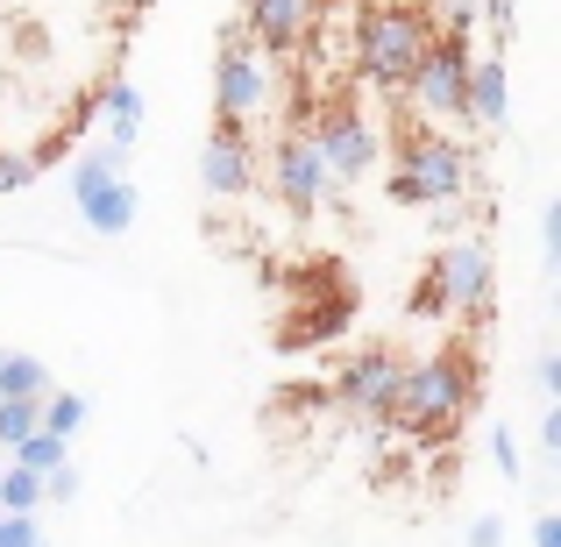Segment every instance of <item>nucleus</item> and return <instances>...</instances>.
Here are the masks:
<instances>
[{
    "instance_id": "obj_7",
    "label": "nucleus",
    "mask_w": 561,
    "mask_h": 547,
    "mask_svg": "<svg viewBox=\"0 0 561 547\" xmlns=\"http://www.w3.org/2000/svg\"><path fill=\"white\" fill-rule=\"evenodd\" d=\"M469 57H477V43H462V36H434V43H426V57L412 65V79H405V100L420 107V122H412V128H448V122H462Z\"/></svg>"
},
{
    "instance_id": "obj_17",
    "label": "nucleus",
    "mask_w": 561,
    "mask_h": 547,
    "mask_svg": "<svg viewBox=\"0 0 561 547\" xmlns=\"http://www.w3.org/2000/svg\"><path fill=\"white\" fill-rule=\"evenodd\" d=\"M0 398H28V406H43V398H50V369H43L36 356H14V349H8V363H0Z\"/></svg>"
},
{
    "instance_id": "obj_20",
    "label": "nucleus",
    "mask_w": 561,
    "mask_h": 547,
    "mask_svg": "<svg viewBox=\"0 0 561 547\" xmlns=\"http://www.w3.org/2000/svg\"><path fill=\"white\" fill-rule=\"evenodd\" d=\"M79 426H85V398L79 391H50L43 398V434L50 441H71Z\"/></svg>"
},
{
    "instance_id": "obj_2",
    "label": "nucleus",
    "mask_w": 561,
    "mask_h": 547,
    "mask_svg": "<svg viewBox=\"0 0 561 547\" xmlns=\"http://www.w3.org/2000/svg\"><path fill=\"white\" fill-rule=\"evenodd\" d=\"M434 14L420 8V0H356V71L363 86H377V93H405L412 65L426 57V43H434Z\"/></svg>"
},
{
    "instance_id": "obj_14",
    "label": "nucleus",
    "mask_w": 561,
    "mask_h": 547,
    "mask_svg": "<svg viewBox=\"0 0 561 547\" xmlns=\"http://www.w3.org/2000/svg\"><path fill=\"white\" fill-rule=\"evenodd\" d=\"M93 107L107 114V143H114V150H128V143L142 136V93L128 79H107V93H100Z\"/></svg>"
},
{
    "instance_id": "obj_33",
    "label": "nucleus",
    "mask_w": 561,
    "mask_h": 547,
    "mask_svg": "<svg viewBox=\"0 0 561 547\" xmlns=\"http://www.w3.org/2000/svg\"><path fill=\"white\" fill-rule=\"evenodd\" d=\"M0 463H8V455H0Z\"/></svg>"
},
{
    "instance_id": "obj_1",
    "label": "nucleus",
    "mask_w": 561,
    "mask_h": 547,
    "mask_svg": "<svg viewBox=\"0 0 561 547\" xmlns=\"http://www.w3.org/2000/svg\"><path fill=\"white\" fill-rule=\"evenodd\" d=\"M469 406H477V356H469L462 342L448 349H426L420 363L398 369V391H391V412L383 420L398 426V434L412 441H455V426L469 420Z\"/></svg>"
},
{
    "instance_id": "obj_29",
    "label": "nucleus",
    "mask_w": 561,
    "mask_h": 547,
    "mask_svg": "<svg viewBox=\"0 0 561 547\" xmlns=\"http://www.w3.org/2000/svg\"><path fill=\"white\" fill-rule=\"evenodd\" d=\"M540 448H548V455H561V406H548V412H540Z\"/></svg>"
},
{
    "instance_id": "obj_26",
    "label": "nucleus",
    "mask_w": 561,
    "mask_h": 547,
    "mask_svg": "<svg viewBox=\"0 0 561 547\" xmlns=\"http://www.w3.org/2000/svg\"><path fill=\"white\" fill-rule=\"evenodd\" d=\"M512 14H519V0H477V22L505 29V36H512Z\"/></svg>"
},
{
    "instance_id": "obj_15",
    "label": "nucleus",
    "mask_w": 561,
    "mask_h": 547,
    "mask_svg": "<svg viewBox=\"0 0 561 547\" xmlns=\"http://www.w3.org/2000/svg\"><path fill=\"white\" fill-rule=\"evenodd\" d=\"M79 214H85V228H100V235H122V228H136V185H128V179L100 185L93 200L79 206Z\"/></svg>"
},
{
    "instance_id": "obj_6",
    "label": "nucleus",
    "mask_w": 561,
    "mask_h": 547,
    "mask_svg": "<svg viewBox=\"0 0 561 547\" xmlns=\"http://www.w3.org/2000/svg\"><path fill=\"white\" fill-rule=\"evenodd\" d=\"M271 107V57L242 36V29H220L214 50V122L220 128H249Z\"/></svg>"
},
{
    "instance_id": "obj_22",
    "label": "nucleus",
    "mask_w": 561,
    "mask_h": 547,
    "mask_svg": "<svg viewBox=\"0 0 561 547\" xmlns=\"http://www.w3.org/2000/svg\"><path fill=\"white\" fill-rule=\"evenodd\" d=\"M440 22H448L440 36H462L469 43V29H477V0H440Z\"/></svg>"
},
{
    "instance_id": "obj_8",
    "label": "nucleus",
    "mask_w": 561,
    "mask_h": 547,
    "mask_svg": "<svg viewBox=\"0 0 561 547\" xmlns=\"http://www.w3.org/2000/svg\"><path fill=\"white\" fill-rule=\"evenodd\" d=\"M398 369H405V356H398L391 342H363L334 363L328 398L342 412H356V420H383V412H391V391H398Z\"/></svg>"
},
{
    "instance_id": "obj_19",
    "label": "nucleus",
    "mask_w": 561,
    "mask_h": 547,
    "mask_svg": "<svg viewBox=\"0 0 561 547\" xmlns=\"http://www.w3.org/2000/svg\"><path fill=\"white\" fill-rule=\"evenodd\" d=\"M65 448H71V441H50L36 426V434H28L22 448H8V455H14V469H28V477H50V469H65Z\"/></svg>"
},
{
    "instance_id": "obj_18",
    "label": "nucleus",
    "mask_w": 561,
    "mask_h": 547,
    "mask_svg": "<svg viewBox=\"0 0 561 547\" xmlns=\"http://www.w3.org/2000/svg\"><path fill=\"white\" fill-rule=\"evenodd\" d=\"M36 505H43V477L0 463V512H14V520H36Z\"/></svg>"
},
{
    "instance_id": "obj_16",
    "label": "nucleus",
    "mask_w": 561,
    "mask_h": 547,
    "mask_svg": "<svg viewBox=\"0 0 561 547\" xmlns=\"http://www.w3.org/2000/svg\"><path fill=\"white\" fill-rule=\"evenodd\" d=\"M122 164H128V150H114V143H100V150H85L79 157V164H71V200H93V192L100 185H114V179H122Z\"/></svg>"
},
{
    "instance_id": "obj_21",
    "label": "nucleus",
    "mask_w": 561,
    "mask_h": 547,
    "mask_svg": "<svg viewBox=\"0 0 561 547\" xmlns=\"http://www.w3.org/2000/svg\"><path fill=\"white\" fill-rule=\"evenodd\" d=\"M491 463H497V477H505V483H519V477H526V463H519V441H512V426H497V434H491Z\"/></svg>"
},
{
    "instance_id": "obj_23",
    "label": "nucleus",
    "mask_w": 561,
    "mask_h": 547,
    "mask_svg": "<svg viewBox=\"0 0 561 547\" xmlns=\"http://www.w3.org/2000/svg\"><path fill=\"white\" fill-rule=\"evenodd\" d=\"M0 547H43V526H36V520H14V512H0Z\"/></svg>"
},
{
    "instance_id": "obj_32",
    "label": "nucleus",
    "mask_w": 561,
    "mask_h": 547,
    "mask_svg": "<svg viewBox=\"0 0 561 547\" xmlns=\"http://www.w3.org/2000/svg\"><path fill=\"white\" fill-rule=\"evenodd\" d=\"M0 363H8V349H0Z\"/></svg>"
},
{
    "instance_id": "obj_24",
    "label": "nucleus",
    "mask_w": 561,
    "mask_h": 547,
    "mask_svg": "<svg viewBox=\"0 0 561 547\" xmlns=\"http://www.w3.org/2000/svg\"><path fill=\"white\" fill-rule=\"evenodd\" d=\"M43 498H50V505H71V498H79V469H50V477H43Z\"/></svg>"
},
{
    "instance_id": "obj_12",
    "label": "nucleus",
    "mask_w": 561,
    "mask_h": 547,
    "mask_svg": "<svg viewBox=\"0 0 561 547\" xmlns=\"http://www.w3.org/2000/svg\"><path fill=\"white\" fill-rule=\"evenodd\" d=\"M348 314H356V292H348V285H342V271H334V277H320V285H313V306L285 320L277 349H313V342H334V334L348 328Z\"/></svg>"
},
{
    "instance_id": "obj_28",
    "label": "nucleus",
    "mask_w": 561,
    "mask_h": 547,
    "mask_svg": "<svg viewBox=\"0 0 561 547\" xmlns=\"http://www.w3.org/2000/svg\"><path fill=\"white\" fill-rule=\"evenodd\" d=\"M505 540V526L491 520V512H483V520H469V534H462V547H497Z\"/></svg>"
},
{
    "instance_id": "obj_9",
    "label": "nucleus",
    "mask_w": 561,
    "mask_h": 547,
    "mask_svg": "<svg viewBox=\"0 0 561 547\" xmlns=\"http://www.w3.org/2000/svg\"><path fill=\"white\" fill-rule=\"evenodd\" d=\"M271 192H277V206H285V214H299V220L328 206L334 179H328V164L313 157L306 128H285V136L271 143Z\"/></svg>"
},
{
    "instance_id": "obj_5",
    "label": "nucleus",
    "mask_w": 561,
    "mask_h": 547,
    "mask_svg": "<svg viewBox=\"0 0 561 547\" xmlns=\"http://www.w3.org/2000/svg\"><path fill=\"white\" fill-rule=\"evenodd\" d=\"M306 143H313V157L328 164V179L334 185H348V179H370L377 171V157H383V136H377V122L356 107V100H328L320 114H306Z\"/></svg>"
},
{
    "instance_id": "obj_3",
    "label": "nucleus",
    "mask_w": 561,
    "mask_h": 547,
    "mask_svg": "<svg viewBox=\"0 0 561 547\" xmlns=\"http://www.w3.org/2000/svg\"><path fill=\"white\" fill-rule=\"evenodd\" d=\"M469 179H477V164H469V150L448 136V128H405L391 150V192L398 206H462Z\"/></svg>"
},
{
    "instance_id": "obj_13",
    "label": "nucleus",
    "mask_w": 561,
    "mask_h": 547,
    "mask_svg": "<svg viewBox=\"0 0 561 547\" xmlns=\"http://www.w3.org/2000/svg\"><path fill=\"white\" fill-rule=\"evenodd\" d=\"M462 122L477 128H505L512 122V79H505V57H469V93H462Z\"/></svg>"
},
{
    "instance_id": "obj_25",
    "label": "nucleus",
    "mask_w": 561,
    "mask_h": 547,
    "mask_svg": "<svg viewBox=\"0 0 561 547\" xmlns=\"http://www.w3.org/2000/svg\"><path fill=\"white\" fill-rule=\"evenodd\" d=\"M36 179V157H0V192H22Z\"/></svg>"
},
{
    "instance_id": "obj_27",
    "label": "nucleus",
    "mask_w": 561,
    "mask_h": 547,
    "mask_svg": "<svg viewBox=\"0 0 561 547\" xmlns=\"http://www.w3.org/2000/svg\"><path fill=\"white\" fill-rule=\"evenodd\" d=\"M540 249H548V263H561V200L540 214Z\"/></svg>"
},
{
    "instance_id": "obj_11",
    "label": "nucleus",
    "mask_w": 561,
    "mask_h": 547,
    "mask_svg": "<svg viewBox=\"0 0 561 547\" xmlns=\"http://www.w3.org/2000/svg\"><path fill=\"white\" fill-rule=\"evenodd\" d=\"M199 185L214 192V200H242L249 185H256V143H249V128H220L206 136L199 150Z\"/></svg>"
},
{
    "instance_id": "obj_31",
    "label": "nucleus",
    "mask_w": 561,
    "mask_h": 547,
    "mask_svg": "<svg viewBox=\"0 0 561 547\" xmlns=\"http://www.w3.org/2000/svg\"><path fill=\"white\" fill-rule=\"evenodd\" d=\"M534 547H561V512H540L534 520Z\"/></svg>"
},
{
    "instance_id": "obj_30",
    "label": "nucleus",
    "mask_w": 561,
    "mask_h": 547,
    "mask_svg": "<svg viewBox=\"0 0 561 547\" xmlns=\"http://www.w3.org/2000/svg\"><path fill=\"white\" fill-rule=\"evenodd\" d=\"M534 377H540V391H548V398H561V356H540Z\"/></svg>"
},
{
    "instance_id": "obj_10",
    "label": "nucleus",
    "mask_w": 561,
    "mask_h": 547,
    "mask_svg": "<svg viewBox=\"0 0 561 547\" xmlns=\"http://www.w3.org/2000/svg\"><path fill=\"white\" fill-rule=\"evenodd\" d=\"M320 14H328V0H242V22L234 29H242L263 57H291V50H306Z\"/></svg>"
},
{
    "instance_id": "obj_4",
    "label": "nucleus",
    "mask_w": 561,
    "mask_h": 547,
    "mask_svg": "<svg viewBox=\"0 0 561 547\" xmlns=\"http://www.w3.org/2000/svg\"><path fill=\"white\" fill-rule=\"evenodd\" d=\"M420 285H426V292H420V314H469V320H483V314H491V299H497L491 242H483V235L448 242L434 263H426Z\"/></svg>"
}]
</instances>
